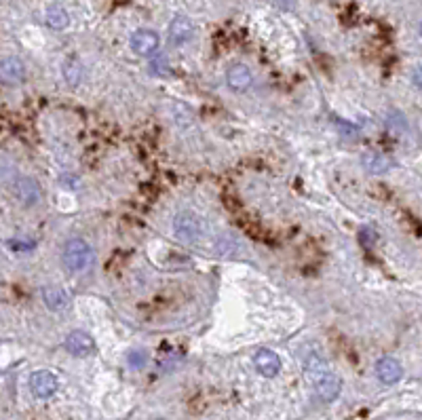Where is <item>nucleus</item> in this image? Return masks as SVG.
I'll use <instances>...</instances> for the list:
<instances>
[{
  "instance_id": "nucleus-3",
  "label": "nucleus",
  "mask_w": 422,
  "mask_h": 420,
  "mask_svg": "<svg viewBox=\"0 0 422 420\" xmlns=\"http://www.w3.org/2000/svg\"><path fill=\"white\" fill-rule=\"evenodd\" d=\"M311 378H313V384H315V390L319 399L323 401H333L338 395H340V388H342V380L338 378L333 372L325 368L317 370V372H311Z\"/></svg>"
},
{
  "instance_id": "nucleus-19",
  "label": "nucleus",
  "mask_w": 422,
  "mask_h": 420,
  "mask_svg": "<svg viewBox=\"0 0 422 420\" xmlns=\"http://www.w3.org/2000/svg\"><path fill=\"white\" fill-rule=\"evenodd\" d=\"M150 68H152V72H156V74H167V58H165V55H159V58H154L152 64H150Z\"/></svg>"
},
{
  "instance_id": "nucleus-15",
  "label": "nucleus",
  "mask_w": 422,
  "mask_h": 420,
  "mask_svg": "<svg viewBox=\"0 0 422 420\" xmlns=\"http://www.w3.org/2000/svg\"><path fill=\"white\" fill-rule=\"evenodd\" d=\"M45 21H47V25L51 27V30H66L68 27V23H70V15L66 13V9L64 7H60V5H51L49 9H47V13H45Z\"/></svg>"
},
{
  "instance_id": "nucleus-17",
  "label": "nucleus",
  "mask_w": 422,
  "mask_h": 420,
  "mask_svg": "<svg viewBox=\"0 0 422 420\" xmlns=\"http://www.w3.org/2000/svg\"><path fill=\"white\" fill-rule=\"evenodd\" d=\"M386 127L392 133H406L408 131V121H406V117L401 115V112L392 110L390 115L386 117Z\"/></svg>"
},
{
  "instance_id": "nucleus-6",
  "label": "nucleus",
  "mask_w": 422,
  "mask_h": 420,
  "mask_svg": "<svg viewBox=\"0 0 422 420\" xmlns=\"http://www.w3.org/2000/svg\"><path fill=\"white\" fill-rule=\"evenodd\" d=\"M66 351L72 353L74 357H87V355H93L95 351V342L93 338L87 334V331H80V329H74L66 336Z\"/></svg>"
},
{
  "instance_id": "nucleus-8",
  "label": "nucleus",
  "mask_w": 422,
  "mask_h": 420,
  "mask_svg": "<svg viewBox=\"0 0 422 420\" xmlns=\"http://www.w3.org/2000/svg\"><path fill=\"white\" fill-rule=\"evenodd\" d=\"M376 376L382 384H395L401 380L403 368L395 357H382L376 363Z\"/></svg>"
},
{
  "instance_id": "nucleus-11",
  "label": "nucleus",
  "mask_w": 422,
  "mask_h": 420,
  "mask_svg": "<svg viewBox=\"0 0 422 420\" xmlns=\"http://www.w3.org/2000/svg\"><path fill=\"white\" fill-rule=\"evenodd\" d=\"M194 34V25L188 17L178 15L172 23H169V40H172L176 47H184Z\"/></svg>"
},
{
  "instance_id": "nucleus-5",
  "label": "nucleus",
  "mask_w": 422,
  "mask_h": 420,
  "mask_svg": "<svg viewBox=\"0 0 422 420\" xmlns=\"http://www.w3.org/2000/svg\"><path fill=\"white\" fill-rule=\"evenodd\" d=\"M13 194L17 197V201H21L23 205H36V203H40L43 190H40L36 180L23 176V178H17L13 182Z\"/></svg>"
},
{
  "instance_id": "nucleus-1",
  "label": "nucleus",
  "mask_w": 422,
  "mask_h": 420,
  "mask_svg": "<svg viewBox=\"0 0 422 420\" xmlns=\"http://www.w3.org/2000/svg\"><path fill=\"white\" fill-rule=\"evenodd\" d=\"M62 262L72 272H82L93 264V249L82 239H68L62 249Z\"/></svg>"
},
{
  "instance_id": "nucleus-16",
  "label": "nucleus",
  "mask_w": 422,
  "mask_h": 420,
  "mask_svg": "<svg viewBox=\"0 0 422 420\" xmlns=\"http://www.w3.org/2000/svg\"><path fill=\"white\" fill-rule=\"evenodd\" d=\"M64 76L68 80V85H78L82 78V64L76 58H68L64 62Z\"/></svg>"
},
{
  "instance_id": "nucleus-12",
  "label": "nucleus",
  "mask_w": 422,
  "mask_h": 420,
  "mask_svg": "<svg viewBox=\"0 0 422 420\" xmlns=\"http://www.w3.org/2000/svg\"><path fill=\"white\" fill-rule=\"evenodd\" d=\"M226 80H228V87L233 91H247L253 82V76L245 64H233L226 72Z\"/></svg>"
},
{
  "instance_id": "nucleus-2",
  "label": "nucleus",
  "mask_w": 422,
  "mask_h": 420,
  "mask_svg": "<svg viewBox=\"0 0 422 420\" xmlns=\"http://www.w3.org/2000/svg\"><path fill=\"white\" fill-rule=\"evenodd\" d=\"M174 231L182 243H199L203 233H205V226H203V220L196 213L180 211L174 218Z\"/></svg>"
},
{
  "instance_id": "nucleus-4",
  "label": "nucleus",
  "mask_w": 422,
  "mask_h": 420,
  "mask_svg": "<svg viewBox=\"0 0 422 420\" xmlns=\"http://www.w3.org/2000/svg\"><path fill=\"white\" fill-rule=\"evenodd\" d=\"M60 388V382H58V376L51 374L49 370H38L30 376V390L32 395L38 397V399H49L58 393Z\"/></svg>"
},
{
  "instance_id": "nucleus-10",
  "label": "nucleus",
  "mask_w": 422,
  "mask_h": 420,
  "mask_svg": "<svg viewBox=\"0 0 422 420\" xmlns=\"http://www.w3.org/2000/svg\"><path fill=\"white\" fill-rule=\"evenodd\" d=\"M0 80L7 85H19L25 80V66L19 58L0 60Z\"/></svg>"
},
{
  "instance_id": "nucleus-7",
  "label": "nucleus",
  "mask_w": 422,
  "mask_h": 420,
  "mask_svg": "<svg viewBox=\"0 0 422 420\" xmlns=\"http://www.w3.org/2000/svg\"><path fill=\"white\" fill-rule=\"evenodd\" d=\"M129 45L137 55H152L161 47V36L154 30H137L131 34Z\"/></svg>"
},
{
  "instance_id": "nucleus-9",
  "label": "nucleus",
  "mask_w": 422,
  "mask_h": 420,
  "mask_svg": "<svg viewBox=\"0 0 422 420\" xmlns=\"http://www.w3.org/2000/svg\"><path fill=\"white\" fill-rule=\"evenodd\" d=\"M253 363H256V370L266 378H274L281 372L279 355L274 351H268V349H260L256 355H253Z\"/></svg>"
},
{
  "instance_id": "nucleus-20",
  "label": "nucleus",
  "mask_w": 422,
  "mask_h": 420,
  "mask_svg": "<svg viewBox=\"0 0 422 420\" xmlns=\"http://www.w3.org/2000/svg\"><path fill=\"white\" fill-rule=\"evenodd\" d=\"M272 3H274L277 7H281V9H292L296 0H272Z\"/></svg>"
},
{
  "instance_id": "nucleus-18",
  "label": "nucleus",
  "mask_w": 422,
  "mask_h": 420,
  "mask_svg": "<svg viewBox=\"0 0 422 420\" xmlns=\"http://www.w3.org/2000/svg\"><path fill=\"white\" fill-rule=\"evenodd\" d=\"M127 363L133 370H142V368H146V363H148V353L144 349H131L127 353Z\"/></svg>"
},
{
  "instance_id": "nucleus-13",
  "label": "nucleus",
  "mask_w": 422,
  "mask_h": 420,
  "mask_svg": "<svg viewBox=\"0 0 422 420\" xmlns=\"http://www.w3.org/2000/svg\"><path fill=\"white\" fill-rule=\"evenodd\" d=\"M361 165L365 167V172H370L374 176H382L390 170V159L378 150H370L361 156Z\"/></svg>"
},
{
  "instance_id": "nucleus-14",
  "label": "nucleus",
  "mask_w": 422,
  "mask_h": 420,
  "mask_svg": "<svg viewBox=\"0 0 422 420\" xmlns=\"http://www.w3.org/2000/svg\"><path fill=\"white\" fill-rule=\"evenodd\" d=\"M43 300H45V304L49 306L51 311H62V309H66L68 302H70L68 294L62 288H55V285L43 288Z\"/></svg>"
}]
</instances>
